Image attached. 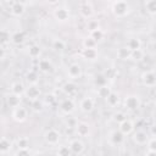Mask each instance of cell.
<instances>
[{
	"label": "cell",
	"mask_w": 156,
	"mask_h": 156,
	"mask_svg": "<svg viewBox=\"0 0 156 156\" xmlns=\"http://www.w3.org/2000/svg\"><path fill=\"white\" fill-rule=\"evenodd\" d=\"M112 12L116 17H124L129 12V5L127 1H115L112 5Z\"/></svg>",
	"instance_id": "1"
},
{
	"label": "cell",
	"mask_w": 156,
	"mask_h": 156,
	"mask_svg": "<svg viewBox=\"0 0 156 156\" xmlns=\"http://www.w3.org/2000/svg\"><path fill=\"white\" fill-rule=\"evenodd\" d=\"M60 138H61L60 132L56 130V129H52V128L48 129L44 134V139L49 145H57L58 141H60Z\"/></svg>",
	"instance_id": "2"
},
{
	"label": "cell",
	"mask_w": 156,
	"mask_h": 156,
	"mask_svg": "<svg viewBox=\"0 0 156 156\" xmlns=\"http://www.w3.org/2000/svg\"><path fill=\"white\" fill-rule=\"evenodd\" d=\"M27 117H28V112H27V110L24 107L18 106V107L13 108V111H12V118L16 122L22 123V122H24L27 119Z\"/></svg>",
	"instance_id": "3"
},
{
	"label": "cell",
	"mask_w": 156,
	"mask_h": 156,
	"mask_svg": "<svg viewBox=\"0 0 156 156\" xmlns=\"http://www.w3.org/2000/svg\"><path fill=\"white\" fill-rule=\"evenodd\" d=\"M141 82L145 87H155L156 85V73L152 71H146L141 74Z\"/></svg>",
	"instance_id": "4"
},
{
	"label": "cell",
	"mask_w": 156,
	"mask_h": 156,
	"mask_svg": "<svg viewBox=\"0 0 156 156\" xmlns=\"http://www.w3.org/2000/svg\"><path fill=\"white\" fill-rule=\"evenodd\" d=\"M24 95H26L27 99L30 100V101L37 100V99H39V96H40V89H39V87H38L37 84H29V87H28V88L26 89V91H24Z\"/></svg>",
	"instance_id": "5"
},
{
	"label": "cell",
	"mask_w": 156,
	"mask_h": 156,
	"mask_svg": "<svg viewBox=\"0 0 156 156\" xmlns=\"http://www.w3.org/2000/svg\"><path fill=\"white\" fill-rule=\"evenodd\" d=\"M124 106H126L128 110H130V111L136 110V108H139V106H140V99H139L136 95H129V96H127L126 100H124Z\"/></svg>",
	"instance_id": "6"
},
{
	"label": "cell",
	"mask_w": 156,
	"mask_h": 156,
	"mask_svg": "<svg viewBox=\"0 0 156 156\" xmlns=\"http://www.w3.org/2000/svg\"><path fill=\"white\" fill-rule=\"evenodd\" d=\"M10 11H11V13H12L13 16H16V17L22 16V15L24 13V11H26L24 2H22V1H13V2L11 4V6H10Z\"/></svg>",
	"instance_id": "7"
},
{
	"label": "cell",
	"mask_w": 156,
	"mask_h": 156,
	"mask_svg": "<svg viewBox=\"0 0 156 156\" xmlns=\"http://www.w3.org/2000/svg\"><path fill=\"white\" fill-rule=\"evenodd\" d=\"M54 16L58 22H66L69 18V10L66 7H57L54 11Z\"/></svg>",
	"instance_id": "8"
},
{
	"label": "cell",
	"mask_w": 156,
	"mask_h": 156,
	"mask_svg": "<svg viewBox=\"0 0 156 156\" xmlns=\"http://www.w3.org/2000/svg\"><path fill=\"white\" fill-rule=\"evenodd\" d=\"M74 102H73V100L72 99H69V98H67V99H63L62 101H61V104H60V110L63 112V113H66V115H69V113H72L73 111H74Z\"/></svg>",
	"instance_id": "9"
},
{
	"label": "cell",
	"mask_w": 156,
	"mask_h": 156,
	"mask_svg": "<svg viewBox=\"0 0 156 156\" xmlns=\"http://www.w3.org/2000/svg\"><path fill=\"white\" fill-rule=\"evenodd\" d=\"M149 139H150V138H149L147 133L144 132V130H138V132H135L134 135H133V140H134V143H135L136 145H145V144H147Z\"/></svg>",
	"instance_id": "10"
},
{
	"label": "cell",
	"mask_w": 156,
	"mask_h": 156,
	"mask_svg": "<svg viewBox=\"0 0 156 156\" xmlns=\"http://www.w3.org/2000/svg\"><path fill=\"white\" fill-rule=\"evenodd\" d=\"M67 74L72 79H77L82 76V67L78 63H71L67 68Z\"/></svg>",
	"instance_id": "11"
},
{
	"label": "cell",
	"mask_w": 156,
	"mask_h": 156,
	"mask_svg": "<svg viewBox=\"0 0 156 156\" xmlns=\"http://www.w3.org/2000/svg\"><path fill=\"white\" fill-rule=\"evenodd\" d=\"M94 105H95V104H94V100H93L91 98L87 96V98L82 99V101H80V104H79V107H80V110H82L83 112L89 113V112L93 111Z\"/></svg>",
	"instance_id": "12"
},
{
	"label": "cell",
	"mask_w": 156,
	"mask_h": 156,
	"mask_svg": "<svg viewBox=\"0 0 156 156\" xmlns=\"http://www.w3.org/2000/svg\"><path fill=\"white\" fill-rule=\"evenodd\" d=\"M79 12L85 18L91 17V15H93V6H91V4L88 2V1L80 2V5H79Z\"/></svg>",
	"instance_id": "13"
},
{
	"label": "cell",
	"mask_w": 156,
	"mask_h": 156,
	"mask_svg": "<svg viewBox=\"0 0 156 156\" xmlns=\"http://www.w3.org/2000/svg\"><path fill=\"white\" fill-rule=\"evenodd\" d=\"M69 149L72 151V154H76V155H80L84 150V144L82 143V140L79 139H73L71 143H69Z\"/></svg>",
	"instance_id": "14"
},
{
	"label": "cell",
	"mask_w": 156,
	"mask_h": 156,
	"mask_svg": "<svg viewBox=\"0 0 156 156\" xmlns=\"http://www.w3.org/2000/svg\"><path fill=\"white\" fill-rule=\"evenodd\" d=\"M110 140H111V143L115 144V145H121V144L124 141V134H123L119 129H116V130H113V132L111 133Z\"/></svg>",
	"instance_id": "15"
},
{
	"label": "cell",
	"mask_w": 156,
	"mask_h": 156,
	"mask_svg": "<svg viewBox=\"0 0 156 156\" xmlns=\"http://www.w3.org/2000/svg\"><path fill=\"white\" fill-rule=\"evenodd\" d=\"M6 102H7V105H9L10 107L16 108V107H18L20 104H21V96H18V95L11 93V94H9V95L6 96Z\"/></svg>",
	"instance_id": "16"
},
{
	"label": "cell",
	"mask_w": 156,
	"mask_h": 156,
	"mask_svg": "<svg viewBox=\"0 0 156 156\" xmlns=\"http://www.w3.org/2000/svg\"><path fill=\"white\" fill-rule=\"evenodd\" d=\"M133 123H132V121H129V119H126V121H123L122 123H119V127H118V129L124 134V135H127V134H129V133H132L133 132Z\"/></svg>",
	"instance_id": "17"
},
{
	"label": "cell",
	"mask_w": 156,
	"mask_h": 156,
	"mask_svg": "<svg viewBox=\"0 0 156 156\" xmlns=\"http://www.w3.org/2000/svg\"><path fill=\"white\" fill-rule=\"evenodd\" d=\"M76 130H77V134H78L79 136H87V135L89 134V132H90L89 124L85 123V122H80V123L77 124Z\"/></svg>",
	"instance_id": "18"
},
{
	"label": "cell",
	"mask_w": 156,
	"mask_h": 156,
	"mask_svg": "<svg viewBox=\"0 0 156 156\" xmlns=\"http://www.w3.org/2000/svg\"><path fill=\"white\" fill-rule=\"evenodd\" d=\"M24 91H26V88H24V85L22 83L15 82V83L11 84V93L12 94H16V95L21 96L22 94H24Z\"/></svg>",
	"instance_id": "19"
},
{
	"label": "cell",
	"mask_w": 156,
	"mask_h": 156,
	"mask_svg": "<svg viewBox=\"0 0 156 156\" xmlns=\"http://www.w3.org/2000/svg\"><path fill=\"white\" fill-rule=\"evenodd\" d=\"M132 56V51L127 46H122L117 50V57L121 60H128Z\"/></svg>",
	"instance_id": "20"
},
{
	"label": "cell",
	"mask_w": 156,
	"mask_h": 156,
	"mask_svg": "<svg viewBox=\"0 0 156 156\" xmlns=\"http://www.w3.org/2000/svg\"><path fill=\"white\" fill-rule=\"evenodd\" d=\"M38 67H39V69L41 72H45L46 73V72H50L52 69V63L49 60H46V58H41L39 61V63H38Z\"/></svg>",
	"instance_id": "21"
},
{
	"label": "cell",
	"mask_w": 156,
	"mask_h": 156,
	"mask_svg": "<svg viewBox=\"0 0 156 156\" xmlns=\"http://www.w3.org/2000/svg\"><path fill=\"white\" fill-rule=\"evenodd\" d=\"M94 84H95L98 88H101V87L107 85V77H106L104 73L96 74L95 78H94Z\"/></svg>",
	"instance_id": "22"
},
{
	"label": "cell",
	"mask_w": 156,
	"mask_h": 156,
	"mask_svg": "<svg viewBox=\"0 0 156 156\" xmlns=\"http://www.w3.org/2000/svg\"><path fill=\"white\" fill-rule=\"evenodd\" d=\"M141 46V43L138 38H130L128 41H127V48L130 50V51H135V50H139Z\"/></svg>",
	"instance_id": "23"
},
{
	"label": "cell",
	"mask_w": 156,
	"mask_h": 156,
	"mask_svg": "<svg viewBox=\"0 0 156 156\" xmlns=\"http://www.w3.org/2000/svg\"><path fill=\"white\" fill-rule=\"evenodd\" d=\"M26 79L29 84H37L38 80H39V77H38V73L34 69H29L26 74Z\"/></svg>",
	"instance_id": "24"
},
{
	"label": "cell",
	"mask_w": 156,
	"mask_h": 156,
	"mask_svg": "<svg viewBox=\"0 0 156 156\" xmlns=\"http://www.w3.org/2000/svg\"><path fill=\"white\" fill-rule=\"evenodd\" d=\"M11 41H12L13 44H17V45L22 44V43L24 41V33L21 32V30L15 32V33L11 35Z\"/></svg>",
	"instance_id": "25"
},
{
	"label": "cell",
	"mask_w": 156,
	"mask_h": 156,
	"mask_svg": "<svg viewBox=\"0 0 156 156\" xmlns=\"http://www.w3.org/2000/svg\"><path fill=\"white\" fill-rule=\"evenodd\" d=\"M82 54H83L84 58L90 60V61H93V60H95L98 57V51L95 49H83Z\"/></svg>",
	"instance_id": "26"
},
{
	"label": "cell",
	"mask_w": 156,
	"mask_h": 156,
	"mask_svg": "<svg viewBox=\"0 0 156 156\" xmlns=\"http://www.w3.org/2000/svg\"><path fill=\"white\" fill-rule=\"evenodd\" d=\"M40 54H41V49H40L39 45H32V46H29V49H28V55H29L32 58L39 57Z\"/></svg>",
	"instance_id": "27"
},
{
	"label": "cell",
	"mask_w": 156,
	"mask_h": 156,
	"mask_svg": "<svg viewBox=\"0 0 156 156\" xmlns=\"http://www.w3.org/2000/svg\"><path fill=\"white\" fill-rule=\"evenodd\" d=\"M10 149H11L10 140L6 139V138H1V140H0V152L1 154H6V152L10 151Z\"/></svg>",
	"instance_id": "28"
},
{
	"label": "cell",
	"mask_w": 156,
	"mask_h": 156,
	"mask_svg": "<svg viewBox=\"0 0 156 156\" xmlns=\"http://www.w3.org/2000/svg\"><path fill=\"white\" fill-rule=\"evenodd\" d=\"M62 90H63L67 95H71V94L76 93V90H77V85H76L74 83H72V82H67V83L63 84Z\"/></svg>",
	"instance_id": "29"
},
{
	"label": "cell",
	"mask_w": 156,
	"mask_h": 156,
	"mask_svg": "<svg viewBox=\"0 0 156 156\" xmlns=\"http://www.w3.org/2000/svg\"><path fill=\"white\" fill-rule=\"evenodd\" d=\"M145 10L150 15H156V0H147L145 1Z\"/></svg>",
	"instance_id": "30"
},
{
	"label": "cell",
	"mask_w": 156,
	"mask_h": 156,
	"mask_svg": "<svg viewBox=\"0 0 156 156\" xmlns=\"http://www.w3.org/2000/svg\"><path fill=\"white\" fill-rule=\"evenodd\" d=\"M111 93H112V90H111V88L108 85H105V87H101V88L98 89V95L100 98H102V99H107Z\"/></svg>",
	"instance_id": "31"
},
{
	"label": "cell",
	"mask_w": 156,
	"mask_h": 156,
	"mask_svg": "<svg viewBox=\"0 0 156 156\" xmlns=\"http://www.w3.org/2000/svg\"><path fill=\"white\" fill-rule=\"evenodd\" d=\"M52 49L56 51H63L66 49V43L62 39H55L52 41Z\"/></svg>",
	"instance_id": "32"
},
{
	"label": "cell",
	"mask_w": 156,
	"mask_h": 156,
	"mask_svg": "<svg viewBox=\"0 0 156 156\" xmlns=\"http://www.w3.org/2000/svg\"><path fill=\"white\" fill-rule=\"evenodd\" d=\"M30 107L34 112H40V111H43V101L40 99L33 100V101H30Z\"/></svg>",
	"instance_id": "33"
},
{
	"label": "cell",
	"mask_w": 156,
	"mask_h": 156,
	"mask_svg": "<svg viewBox=\"0 0 156 156\" xmlns=\"http://www.w3.org/2000/svg\"><path fill=\"white\" fill-rule=\"evenodd\" d=\"M106 101H107V104L110 105V106H116L117 104H118V101H119V98H118V95L116 94V93H111L110 94V96L106 99Z\"/></svg>",
	"instance_id": "34"
},
{
	"label": "cell",
	"mask_w": 156,
	"mask_h": 156,
	"mask_svg": "<svg viewBox=\"0 0 156 156\" xmlns=\"http://www.w3.org/2000/svg\"><path fill=\"white\" fill-rule=\"evenodd\" d=\"M90 38H93L95 41H99L104 38V32L100 28L96 29V30H93V32H90Z\"/></svg>",
	"instance_id": "35"
},
{
	"label": "cell",
	"mask_w": 156,
	"mask_h": 156,
	"mask_svg": "<svg viewBox=\"0 0 156 156\" xmlns=\"http://www.w3.org/2000/svg\"><path fill=\"white\" fill-rule=\"evenodd\" d=\"M95 45H96V41L93 39V38H85L84 41H83V46L84 49H95Z\"/></svg>",
	"instance_id": "36"
},
{
	"label": "cell",
	"mask_w": 156,
	"mask_h": 156,
	"mask_svg": "<svg viewBox=\"0 0 156 156\" xmlns=\"http://www.w3.org/2000/svg\"><path fill=\"white\" fill-rule=\"evenodd\" d=\"M132 60L134 61H141L144 58V51L141 49L139 50H135V51H132V56H130Z\"/></svg>",
	"instance_id": "37"
},
{
	"label": "cell",
	"mask_w": 156,
	"mask_h": 156,
	"mask_svg": "<svg viewBox=\"0 0 156 156\" xmlns=\"http://www.w3.org/2000/svg\"><path fill=\"white\" fill-rule=\"evenodd\" d=\"M72 151L69 149V146H60L57 150V156H71Z\"/></svg>",
	"instance_id": "38"
},
{
	"label": "cell",
	"mask_w": 156,
	"mask_h": 156,
	"mask_svg": "<svg viewBox=\"0 0 156 156\" xmlns=\"http://www.w3.org/2000/svg\"><path fill=\"white\" fill-rule=\"evenodd\" d=\"M17 146H18V149H28L29 147V140H28V138H24V136L20 138L17 140Z\"/></svg>",
	"instance_id": "39"
},
{
	"label": "cell",
	"mask_w": 156,
	"mask_h": 156,
	"mask_svg": "<svg viewBox=\"0 0 156 156\" xmlns=\"http://www.w3.org/2000/svg\"><path fill=\"white\" fill-rule=\"evenodd\" d=\"M0 39H1V44H6L7 41H10V33L6 29H1L0 32Z\"/></svg>",
	"instance_id": "40"
},
{
	"label": "cell",
	"mask_w": 156,
	"mask_h": 156,
	"mask_svg": "<svg viewBox=\"0 0 156 156\" xmlns=\"http://www.w3.org/2000/svg\"><path fill=\"white\" fill-rule=\"evenodd\" d=\"M113 119L119 124V123H122L123 121H126L127 118H126V115L123 113V112H117V113H115V116H113Z\"/></svg>",
	"instance_id": "41"
},
{
	"label": "cell",
	"mask_w": 156,
	"mask_h": 156,
	"mask_svg": "<svg viewBox=\"0 0 156 156\" xmlns=\"http://www.w3.org/2000/svg\"><path fill=\"white\" fill-rule=\"evenodd\" d=\"M147 149H149V151L156 152V138L149 139V141H147Z\"/></svg>",
	"instance_id": "42"
},
{
	"label": "cell",
	"mask_w": 156,
	"mask_h": 156,
	"mask_svg": "<svg viewBox=\"0 0 156 156\" xmlns=\"http://www.w3.org/2000/svg\"><path fill=\"white\" fill-rule=\"evenodd\" d=\"M15 156H32L29 149H18L15 154Z\"/></svg>",
	"instance_id": "43"
},
{
	"label": "cell",
	"mask_w": 156,
	"mask_h": 156,
	"mask_svg": "<svg viewBox=\"0 0 156 156\" xmlns=\"http://www.w3.org/2000/svg\"><path fill=\"white\" fill-rule=\"evenodd\" d=\"M88 29H89L90 32L99 29V24H98V22H96V21H89V22H88Z\"/></svg>",
	"instance_id": "44"
},
{
	"label": "cell",
	"mask_w": 156,
	"mask_h": 156,
	"mask_svg": "<svg viewBox=\"0 0 156 156\" xmlns=\"http://www.w3.org/2000/svg\"><path fill=\"white\" fill-rule=\"evenodd\" d=\"M55 100H56V98H55V95H54V94H48V95L45 96V101H46V104H49V105L54 104V102H55Z\"/></svg>",
	"instance_id": "45"
},
{
	"label": "cell",
	"mask_w": 156,
	"mask_h": 156,
	"mask_svg": "<svg viewBox=\"0 0 156 156\" xmlns=\"http://www.w3.org/2000/svg\"><path fill=\"white\" fill-rule=\"evenodd\" d=\"M145 156H156V152H154V151H147V152L145 154Z\"/></svg>",
	"instance_id": "46"
},
{
	"label": "cell",
	"mask_w": 156,
	"mask_h": 156,
	"mask_svg": "<svg viewBox=\"0 0 156 156\" xmlns=\"http://www.w3.org/2000/svg\"><path fill=\"white\" fill-rule=\"evenodd\" d=\"M151 132H152L154 134H156V126H154V127L151 128Z\"/></svg>",
	"instance_id": "47"
},
{
	"label": "cell",
	"mask_w": 156,
	"mask_h": 156,
	"mask_svg": "<svg viewBox=\"0 0 156 156\" xmlns=\"http://www.w3.org/2000/svg\"><path fill=\"white\" fill-rule=\"evenodd\" d=\"M80 156H85V155H80Z\"/></svg>",
	"instance_id": "48"
}]
</instances>
